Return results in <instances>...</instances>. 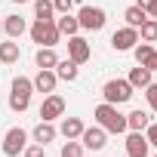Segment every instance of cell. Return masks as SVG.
<instances>
[{
  "mask_svg": "<svg viewBox=\"0 0 157 157\" xmlns=\"http://www.w3.org/2000/svg\"><path fill=\"white\" fill-rule=\"evenodd\" d=\"M13 3H28V0H13Z\"/></svg>",
  "mask_w": 157,
  "mask_h": 157,
  "instance_id": "d6a6232c",
  "label": "cell"
},
{
  "mask_svg": "<svg viewBox=\"0 0 157 157\" xmlns=\"http://www.w3.org/2000/svg\"><path fill=\"white\" fill-rule=\"evenodd\" d=\"M80 154H83V145L77 142V139H68L62 145V157H80Z\"/></svg>",
  "mask_w": 157,
  "mask_h": 157,
  "instance_id": "484cf974",
  "label": "cell"
},
{
  "mask_svg": "<svg viewBox=\"0 0 157 157\" xmlns=\"http://www.w3.org/2000/svg\"><path fill=\"white\" fill-rule=\"evenodd\" d=\"M31 83H34V90H37V93H52V90H56V83H59V77H56V71H52V68H40V71H37V77H34Z\"/></svg>",
  "mask_w": 157,
  "mask_h": 157,
  "instance_id": "7c38bea8",
  "label": "cell"
},
{
  "mask_svg": "<svg viewBox=\"0 0 157 157\" xmlns=\"http://www.w3.org/2000/svg\"><path fill=\"white\" fill-rule=\"evenodd\" d=\"M139 43V28H120V31H114L111 34V46L117 49V52H129L132 46Z\"/></svg>",
  "mask_w": 157,
  "mask_h": 157,
  "instance_id": "ba28073f",
  "label": "cell"
},
{
  "mask_svg": "<svg viewBox=\"0 0 157 157\" xmlns=\"http://www.w3.org/2000/svg\"><path fill=\"white\" fill-rule=\"evenodd\" d=\"M139 40H145V43H154L157 40V19H145L139 25Z\"/></svg>",
  "mask_w": 157,
  "mask_h": 157,
  "instance_id": "603a6c76",
  "label": "cell"
},
{
  "mask_svg": "<svg viewBox=\"0 0 157 157\" xmlns=\"http://www.w3.org/2000/svg\"><path fill=\"white\" fill-rule=\"evenodd\" d=\"M65 114V99L62 96H56V93H49L46 99H43V105H40V120H56V117H62Z\"/></svg>",
  "mask_w": 157,
  "mask_h": 157,
  "instance_id": "9c48e42d",
  "label": "cell"
},
{
  "mask_svg": "<svg viewBox=\"0 0 157 157\" xmlns=\"http://www.w3.org/2000/svg\"><path fill=\"white\" fill-rule=\"evenodd\" d=\"M31 40L34 43H40V46H56L59 40H62V31L56 28V22H34L31 25Z\"/></svg>",
  "mask_w": 157,
  "mask_h": 157,
  "instance_id": "3957f363",
  "label": "cell"
},
{
  "mask_svg": "<svg viewBox=\"0 0 157 157\" xmlns=\"http://www.w3.org/2000/svg\"><path fill=\"white\" fill-rule=\"evenodd\" d=\"M25 157H46V151H43V145H31V148H25Z\"/></svg>",
  "mask_w": 157,
  "mask_h": 157,
  "instance_id": "f546056e",
  "label": "cell"
},
{
  "mask_svg": "<svg viewBox=\"0 0 157 157\" xmlns=\"http://www.w3.org/2000/svg\"><path fill=\"white\" fill-rule=\"evenodd\" d=\"M25 142H28V132L22 126H13L6 136H3V154L6 157H19L25 151Z\"/></svg>",
  "mask_w": 157,
  "mask_h": 157,
  "instance_id": "8992f818",
  "label": "cell"
},
{
  "mask_svg": "<svg viewBox=\"0 0 157 157\" xmlns=\"http://www.w3.org/2000/svg\"><path fill=\"white\" fill-rule=\"evenodd\" d=\"M145 139H148L151 148H157V123H148L145 126Z\"/></svg>",
  "mask_w": 157,
  "mask_h": 157,
  "instance_id": "83f0119b",
  "label": "cell"
},
{
  "mask_svg": "<svg viewBox=\"0 0 157 157\" xmlns=\"http://www.w3.org/2000/svg\"><path fill=\"white\" fill-rule=\"evenodd\" d=\"M77 22H80L83 31H102L105 22H108V16H105L102 6H80V13H77Z\"/></svg>",
  "mask_w": 157,
  "mask_h": 157,
  "instance_id": "5b68a950",
  "label": "cell"
},
{
  "mask_svg": "<svg viewBox=\"0 0 157 157\" xmlns=\"http://www.w3.org/2000/svg\"><path fill=\"white\" fill-rule=\"evenodd\" d=\"M34 13L40 22H56V10H52V0H34Z\"/></svg>",
  "mask_w": 157,
  "mask_h": 157,
  "instance_id": "cb8c5ba5",
  "label": "cell"
},
{
  "mask_svg": "<svg viewBox=\"0 0 157 157\" xmlns=\"http://www.w3.org/2000/svg\"><path fill=\"white\" fill-rule=\"evenodd\" d=\"M71 6H74V0H52V10L62 16V13H71Z\"/></svg>",
  "mask_w": 157,
  "mask_h": 157,
  "instance_id": "f1b7e54d",
  "label": "cell"
},
{
  "mask_svg": "<svg viewBox=\"0 0 157 157\" xmlns=\"http://www.w3.org/2000/svg\"><path fill=\"white\" fill-rule=\"evenodd\" d=\"M123 19H126V25H129V28H139V25H142V22L148 19V13H145L142 6H136V3H132V6H126Z\"/></svg>",
  "mask_w": 157,
  "mask_h": 157,
  "instance_id": "7402d4cb",
  "label": "cell"
},
{
  "mask_svg": "<svg viewBox=\"0 0 157 157\" xmlns=\"http://www.w3.org/2000/svg\"><path fill=\"white\" fill-rule=\"evenodd\" d=\"M0 62H3V65H13V62H19V43H16V40L0 43Z\"/></svg>",
  "mask_w": 157,
  "mask_h": 157,
  "instance_id": "44dd1931",
  "label": "cell"
},
{
  "mask_svg": "<svg viewBox=\"0 0 157 157\" xmlns=\"http://www.w3.org/2000/svg\"><path fill=\"white\" fill-rule=\"evenodd\" d=\"M145 99H148L151 111H157V83H154V80H151V83L145 86Z\"/></svg>",
  "mask_w": 157,
  "mask_h": 157,
  "instance_id": "4316f807",
  "label": "cell"
},
{
  "mask_svg": "<svg viewBox=\"0 0 157 157\" xmlns=\"http://www.w3.org/2000/svg\"><path fill=\"white\" fill-rule=\"evenodd\" d=\"M90 56H93V49H90V43H86L80 34L68 37V59H71L74 65H83V62H90Z\"/></svg>",
  "mask_w": 157,
  "mask_h": 157,
  "instance_id": "52a82bcc",
  "label": "cell"
},
{
  "mask_svg": "<svg viewBox=\"0 0 157 157\" xmlns=\"http://www.w3.org/2000/svg\"><path fill=\"white\" fill-rule=\"evenodd\" d=\"M102 96L108 105H123L132 99V86H129V80H108L102 86Z\"/></svg>",
  "mask_w": 157,
  "mask_h": 157,
  "instance_id": "277c9868",
  "label": "cell"
},
{
  "mask_svg": "<svg viewBox=\"0 0 157 157\" xmlns=\"http://www.w3.org/2000/svg\"><path fill=\"white\" fill-rule=\"evenodd\" d=\"M145 13H148V19H157V0H151V3H148V10H145Z\"/></svg>",
  "mask_w": 157,
  "mask_h": 157,
  "instance_id": "4dcf8cb0",
  "label": "cell"
},
{
  "mask_svg": "<svg viewBox=\"0 0 157 157\" xmlns=\"http://www.w3.org/2000/svg\"><path fill=\"white\" fill-rule=\"evenodd\" d=\"M83 129H86V126H83V120H80V117H65L59 132H62L65 139H80V132H83Z\"/></svg>",
  "mask_w": 157,
  "mask_h": 157,
  "instance_id": "ac0fdd59",
  "label": "cell"
},
{
  "mask_svg": "<svg viewBox=\"0 0 157 157\" xmlns=\"http://www.w3.org/2000/svg\"><path fill=\"white\" fill-rule=\"evenodd\" d=\"M56 71V77H59V80H77V74H80V65H74L71 59H59V65L52 68Z\"/></svg>",
  "mask_w": 157,
  "mask_h": 157,
  "instance_id": "4fadbf2b",
  "label": "cell"
},
{
  "mask_svg": "<svg viewBox=\"0 0 157 157\" xmlns=\"http://www.w3.org/2000/svg\"><path fill=\"white\" fill-rule=\"evenodd\" d=\"M93 117H96V123L105 129V132H126V117L117 111V105H108V102H102L96 111H93Z\"/></svg>",
  "mask_w": 157,
  "mask_h": 157,
  "instance_id": "6da1fadb",
  "label": "cell"
},
{
  "mask_svg": "<svg viewBox=\"0 0 157 157\" xmlns=\"http://www.w3.org/2000/svg\"><path fill=\"white\" fill-rule=\"evenodd\" d=\"M56 28H59L62 34L74 37L77 31H80V22H77V16H71V13H62V19H56Z\"/></svg>",
  "mask_w": 157,
  "mask_h": 157,
  "instance_id": "d6986e66",
  "label": "cell"
},
{
  "mask_svg": "<svg viewBox=\"0 0 157 157\" xmlns=\"http://www.w3.org/2000/svg\"><path fill=\"white\" fill-rule=\"evenodd\" d=\"M31 136H34V142H37V145H43V148H46V142H52L59 132H56V126H52L49 120H40V123L34 126V132H31Z\"/></svg>",
  "mask_w": 157,
  "mask_h": 157,
  "instance_id": "5bb4252c",
  "label": "cell"
},
{
  "mask_svg": "<svg viewBox=\"0 0 157 157\" xmlns=\"http://www.w3.org/2000/svg\"><path fill=\"white\" fill-rule=\"evenodd\" d=\"M34 62H37V68H56L59 65V56H56L52 46H40L37 56H34Z\"/></svg>",
  "mask_w": 157,
  "mask_h": 157,
  "instance_id": "ffe728a7",
  "label": "cell"
},
{
  "mask_svg": "<svg viewBox=\"0 0 157 157\" xmlns=\"http://www.w3.org/2000/svg\"><path fill=\"white\" fill-rule=\"evenodd\" d=\"M31 93H34V83L28 80V77H16V80H13V93H10V108H13L16 114L28 111Z\"/></svg>",
  "mask_w": 157,
  "mask_h": 157,
  "instance_id": "7a4b0ae2",
  "label": "cell"
},
{
  "mask_svg": "<svg viewBox=\"0 0 157 157\" xmlns=\"http://www.w3.org/2000/svg\"><path fill=\"white\" fill-rule=\"evenodd\" d=\"M132 56H136V62H139V65H145V62L154 56V46L142 40V43H136V46H132Z\"/></svg>",
  "mask_w": 157,
  "mask_h": 157,
  "instance_id": "d4e9b609",
  "label": "cell"
},
{
  "mask_svg": "<svg viewBox=\"0 0 157 157\" xmlns=\"http://www.w3.org/2000/svg\"><path fill=\"white\" fill-rule=\"evenodd\" d=\"M148 151H151V145H148L145 132H132L129 129V136H126V154L129 157H148Z\"/></svg>",
  "mask_w": 157,
  "mask_h": 157,
  "instance_id": "8fae6325",
  "label": "cell"
},
{
  "mask_svg": "<svg viewBox=\"0 0 157 157\" xmlns=\"http://www.w3.org/2000/svg\"><path fill=\"white\" fill-rule=\"evenodd\" d=\"M151 123V114L148 111H132V114H126V129H132V132H145V126Z\"/></svg>",
  "mask_w": 157,
  "mask_h": 157,
  "instance_id": "e0dca14e",
  "label": "cell"
},
{
  "mask_svg": "<svg viewBox=\"0 0 157 157\" xmlns=\"http://www.w3.org/2000/svg\"><path fill=\"white\" fill-rule=\"evenodd\" d=\"M80 145L90 148V151H102V148L108 145V132H105L102 126H90V129L80 132Z\"/></svg>",
  "mask_w": 157,
  "mask_h": 157,
  "instance_id": "30bf717a",
  "label": "cell"
},
{
  "mask_svg": "<svg viewBox=\"0 0 157 157\" xmlns=\"http://www.w3.org/2000/svg\"><path fill=\"white\" fill-rule=\"evenodd\" d=\"M145 68H148V71H157V52H154V56L145 62Z\"/></svg>",
  "mask_w": 157,
  "mask_h": 157,
  "instance_id": "1f68e13d",
  "label": "cell"
},
{
  "mask_svg": "<svg viewBox=\"0 0 157 157\" xmlns=\"http://www.w3.org/2000/svg\"><path fill=\"white\" fill-rule=\"evenodd\" d=\"M3 31L10 34V40H16V37H22V34L28 31V25H25L22 16H6V19H3Z\"/></svg>",
  "mask_w": 157,
  "mask_h": 157,
  "instance_id": "2e32d148",
  "label": "cell"
},
{
  "mask_svg": "<svg viewBox=\"0 0 157 157\" xmlns=\"http://www.w3.org/2000/svg\"><path fill=\"white\" fill-rule=\"evenodd\" d=\"M154 157H157V154H154Z\"/></svg>",
  "mask_w": 157,
  "mask_h": 157,
  "instance_id": "e575fe53",
  "label": "cell"
},
{
  "mask_svg": "<svg viewBox=\"0 0 157 157\" xmlns=\"http://www.w3.org/2000/svg\"><path fill=\"white\" fill-rule=\"evenodd\" d=\"M0 31H3V22H0Z\"/></svg>",
  "mask_w": 157,
  "mask_h": 157,
  "instance_id": "836d02e7",
  "label": "cell"
},
{
  "mask_svg": "<svg viewBox=\"0 0 157 157\" xmlns=\"http://www.w3.org/2000/svg\"><path fill=\"white\" fill-rule=\"evenodd\" d=\"M151 74H154V71H148L145 65H139V68H132V71H129L126 80H129V86H132V90H145V86L151 83Z\"/></svg>",
  "mask_w": 157,
  "mask_h": 157,
  "instance_id": "9a60e30c",
  "label": "cell"
}]
</instances>
